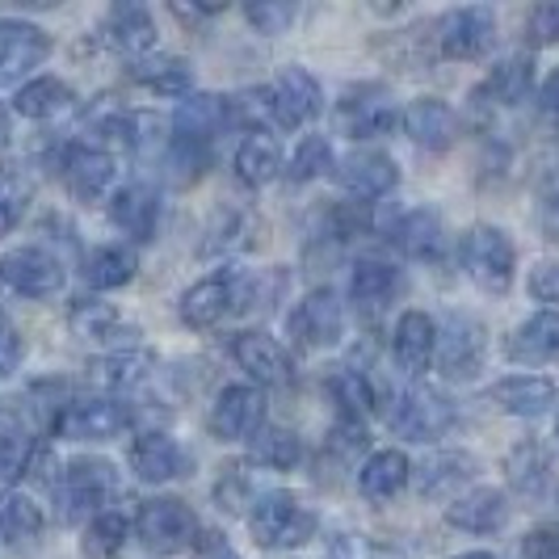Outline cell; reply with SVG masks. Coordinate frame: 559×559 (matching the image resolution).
Instances as JSON below:
<instances>
[{
  "mask_svg": "<svg viewBox=\"0 0 559 559\" xmlns=\"http://www.w3.org/2000/svg\"><path fill=\"white\" fill-rule=\"evenodd\" d=\"M118 488V472L106 459H72L56 484V513L63 526H84L106 513Z\"/></svg>",
  "mask_w": 559,
  "mask_h": 559,
  "instance_id": "obj_1",
  "label": "cell"
},
{
  "mask_svg": "<svg viewBox=\"0 0 559 559\" xmlns=\"http://www.w3.org/2000/svg\"><path fill=\"white\" fill-rule=\"evenodd\" d=\"M249 531L270 551H295V547H304L311 534H316V513H311L308 504H299L295 492L274 488V492H265V497L252 501Z\"/></svg>",
  "mask_w": 559,
  "mask_h": 559,
  "instance_id": "obj_2",
  "label": "cell"
},
{
  "mask_svg": "<svg viewBox=\"0 0 559 559\" xmlns=\"http://www.w3.org/2000/svg\"><path fill=\"white\" fill-rule=\"evenodd\" d=\"M252 299V282L240 270H215L202 282H194L186 295H181V320L190 329H215L219 320L245 311Z\"/></svg>",
  "mask_w": 559,
  "mask_h": 559,
  "instance_id": "obj_3",
  "label": "cell"
},
{
  "mask_svg": "<svg viewBox=\"0 0 559 559\" xmlns=\"http://www.w3.org/2000/svg\"><path fill=\"white\" fill-rule=\"evenodd\" d=\"M459 257H463L467 278L476 282L479 290H488V295H504V290L513 286V265H518V252H513V240L504 236L501 227L476 224L467 236H463Z\"/></svg>",
  "mask_w": 559,
  "mask_h": 559,
  "instance_id": "obj_4",
  "label": "cell"
},
{
  "mask_svg": "<svg viewBox=\"0 0 559 559\" xmlns=\"http://www.w3.org/2000/svg\"><path fill=\"white\" fill-rule=\"evenodd\" d=\"M135 534L147 551L156 556H177L186 547H194L202 526H198V513L177 497H156V501H143L140 518H135Z\"/></svg>",
  "mask_w": 559,
  "mask_h": 559,
  "instance_id": "obj_5",
  "label": "cell"
},
{
  "mask_svg": "<svg viewBox=\"0 0 559 559\" xmlns=\"http://www.w3.org/2000/svg\"><path fill=\"white\" fill-rule=\"evenodd\" d=\"M127 425H131V408L114 395L72 400V404H59L56 413V433L68 442H106V438H118Z\"/></svg>",
  "mask_w": 559,
  "mask_h": 559,
  "instance_id": "obj_6",
  "label": "cell"
},
{
  "mask_svg": "<svg viewBox=\"0 0 559 559\" xmlns=\"http://www.w3.org/2000/svg\"><path fill=\"white\" fill-rule=\"evenodd\" d=\"M388 425L408 442H433L454 425V404L433 388H408L404 395H395Z\"/></svg>",
  "mask_w": 559,
  "mask_h": 559,
  "instance_id": "obj_7",
  "label": "cell"
},
{
  "mask_svg": "<svg viewBox=\"0 0 559 559\" xmlns=\"http://www.w3.org/2000/svg\"><path fill=\"white\" fill-rule=\"evenodd\" d=\"M484 354H488V336H484V324L476 316L454 311L438 329V354L433 358H438L447 379H476L479 366H484Z\"/></svg>",
  "mask_w": 559,
  "mask_h": 559,
  "instance_id": "obj_8",
  "label": "cell"
},
{
  "mask_svg": "<svg viewBox=\"0 0 559 559\" xmlns=\"http://www.w3.org/2000/svg\"><path fill=\"white\" fill-rule=\"evenodd\" d=\"M211 433L219 442H245L257 438L265 425V395L257 392L252 383H227L224 392L215 395L211 404Z\"/></svg>",
  "mask_w": 559,
  "mask_h": 559,
  "instance_id": "obj_9",
  "label": "cell"
},
{
  "mask_svg": "<svg viewBox=\"0 0 559 559\" xmlns=\"http://www.w3.org/2000/svg\"><path fill=\"white\" fill-rule=\"evenodd\" d=\"M492 43H497V22H492V9H450L447 17L438 22V51L447 59H459V63H467V59H479L492 51Z\"/></svg>",
  "mask_w": 559,
  "mask_h": 559,
  "instance_id": "obj_10",
  "label": "cell"
},
{
  "mask_svg": "<svg viewBox=\"0 0 559 559\" xmlns=\"http://www.w3.org/2000/svg\"><path fill=\"white\" fill-rule=\"evenodd\" d=\"M0 282L26 299H47L63 286V265L47 249H13L0 257Z\"/></svg>",
  "mask_w": 559,
  "mask_h": 559,
  "instance_id": "obj_11",
  "label": "cell"
},
{
  "mask_svg": "<svg viewBox=\"0 0 559 559\" xmlns=\"http://www.w3.org/2000/svg\"><path fill=\"white\" fill-rule=\"evenodd\" d=\"M320 102H324V93H320L316 76L304 72V68H286L278 81L270 84V114H274V122L282 131L308 127L311 118L320 114Z\"/></svg>",
  "mask_w": 559,
  "mask_h": 559,
  "instance_id": "obj_12",
  "label": "cell"
},
{
  "mask_svg": "<svg viewBox=\"0 0 559 559\" xmlns=\"http://www.w3.org/2000/svg\"><path fill=\"white\" fill-rule=\"evenodd\" d=\"M231 358L240 362V370L261 388H286L295 379L290 354L282 349L274 336L265 333H236L231 336Z\"/></svg>",
  "mask_w": 559,
  "mask_h": 559,
  "instance_id": "obj_13",
  "label": "cell"
},
{
  "mask_svg": "<svg viewBox=\"0 0 559 559\" xmlns=\"http://www.w3.org/2000/svg\"><path fill=\"white\" fill-rule=\"evenodd\" d=\"M59 181L81 202H93L97 194H106V186L114 181V156L93 143H68L59 152Z\"/></svg>",
  "mask_w": 559,
  "mask_h": 559,
  "instance_id": "obj_14",
  "label": "cell"
},
{
  "mask_svg": "<svg viewBox=\"0 0 559 559\" xmlns=\"http://www.w3.org/2000/svg\"><path fill=\"white\" fill-rule=\"evenodd\" d=\"M341 329H345V311H341V299H336L333 290H311L308 299L295 308V316H290V336L304 349L336 345Z\"/></svg>",
  "mask_w": 559,
  "mask_h": 559,
  "instance_id": "obj_15",
  "label": "cell"
},
{
  "mask_svg": "<svg viewBox=\"0 0 559 559\" xmlns=\"http://www.w3.org/2000/svg\"><path fill=\"white\" fill-rule=\"evenodd\" d=\"M395 181H400V168L383 152H354L336 165V186L358 202H374V198L392 194Z\"/></svg>",
  "mask_w": 559,
  "mask_h": 559,
  "instance_id": "obj_16",
  "label": "cell"
},
{
  "mask_svg": "<svg viewBox=\"0 0 559 559\" xmlns=\"http://www.w3.org/2000/svg\"><path fill=\"white\" fill-rule=\"evenodd\" d=\"M51 56V38L47 29L29 26V22H0V84L22 81L29 68H38Z\"/></svg>",
  "mask_w": 559,
  "mask_h": 559,
  "instance_id": "obj_17",
  "label": "cell"
},
{
  "mask_svg": "<svg viewBox=\"0 0 559 559\" xmlns=\"http://www.w3.org/2000/svg\"><path fill=\"white\" fill-rule=\"evenodd\" d=\"M400 122H404L408 140L417 143V147H425V152H447L450 143L459 140V114L442 97H417V102H408V110L400 114Z\"/></svg>",
  "mask_w": 559,
  "mask_h": 559,
  "instance_id": "obj_18",
  "label": "cell"
},
{
  "mask_svg": "<svg viewBox=\"0 0 559 559\" xmlns=\"http://www.w3.org/2000/svg\"><path fill=\"white\" fill-rule=\"evenodd\" d=\"M392 354H395V366H400L408 379H420V374L429 370V362H433V354H438V324H433V316H425V311H404L400 324H395Z\"/></svg>",
  "mask_w": 559,
  "mask_h": 559,
  "instance_id": "obj_19",
  "label": "cell"
},
{
  "mask_svg": "<svg viewBox=\"0 0 559 559\" xmlns=\"http://www.w3.org/2000/svg\"><path fill=\"white\" fill-rule=\"evenodd\" d=\"M190 467L186 450L177 438L168 433H140L131 442V472L143 479V484H165V479H181Z\"/></svg>",
  "mask_w": 559,
  "mask_h": 559,
  "instance_id": "obj_20",
  "label": "cell"
},
{
  "mask_svg": "<svg viewBox=\"0 0 559 559\" xmlns=\"http://www.w3.org/2000/svg\"><path fill=\"white\" fill-rule=\"evenodd\" d=\"M231 122V97H219V93H198V97H186L177 114H173V131H177V143H206L215 140Z\"/></svg>",
  "mask_w": 559,
  "mask_h": 559,
  "instance_id": "obj_21",
  "label": "cell"
},
{
  "mask_svg": "<svg viewBox=\"0 0 559 559\" xmlns=\"http://www.w3.org/2000/svg\"><path fill=\"white\" fill-rule=\"evenodd\" d=\"M447 522L467 534H497L509 522V501L501 488H472L467 497L447 504Z\"/></svg>",
  "mask_w": 559,
  "mask_h": 559,
  "instance_id": "obj_22",
  "label": "cell"
},
{
  "mask_svg": "<svg viewBox=\"0 0 559 559\" xmlns=\"http://www.w3.org/2000/svg\"><path fill=\"white\" fill-rule=\"evenodd\" d=\"M106 43L122 59L140 63L152 47H156V22L143 4H114L110 22H106Z\"/></svg>",
  "mask_w": 559,
  "mask_h": 559,
  "instance_id": "obj_23",
  "label": "cell"
},
{
  "mask_svg": "<svg viewBox=\"0 0 559 559\" xmlns=\"http://www.w3.org/2000/svg\"><path fill=\"white\" fill-rule=\"evenodd\" d=\"M336 118H341V131H345L349 140L392 135L395 122H400V114L392 110V102H388V93H383V88H366V102H358V97H345Z\"/></svg>",
  "mask_w": 559,
  "mask_h": 559,
  "instance_id": "obj_24",
  "label": "cell"
},
{
  "mask_svg": "<svg viewBox=\"0 0 559 559\" xmlns=\"http://www.w3.org/2000/svg\"><path fill=\"white\" fill-rule=\"evenodd\" d=\"M110 219L114 227H122L131 240H152L156 236V219H160V198L152 186L131 181L110 198Z\"/></svg>",
  "mask_w": 559,
  "mask_h": 559,
  "instance_id": "obj_25",
  "label": "cell"
},
{
  "mask_svg": "<svg viewBox=\"0 0 559 559\" xmlns=\"http://www.w3.org/2000/svg\"><path fill=\"white\" fill-rule=\"evenodd\" d=\"M395 249L413 261H438L442 249H447V227H442V215L420 206V211H408L400 224L392 227Z\"/></svg>",
  "mask_w": 559,
  "mask_h": 559,
  "instance_id": "obj_26",
  "label": "cell"
},
{
  "mask_svg": "<svg viewBox=\"0 0 559 559\" xmlns=\"http://www.w3.org/2000/svg\"><path fill=\"white\" fill-rule=\"evenodd\" d=\"M559 400V388L551 379L538 374H518V379H501L492 388V404L509 413V417H543L551 404Z\"/></svg>",
  "mask_w": 559,
  "mask_h": 559,
  "instance_id": "obj_27",
  "label": "cell"
},
{
  "mask_svg": "<svg viewBox=\"0 0 559 559\" xmlns=\"http://www.w3.org/2000/svg\"><path fill=\"white\" fill-rule=\"evenodd\" d=\"M509 358L522 366L559 362V311H538L509 336Z\"/></svg>",
  "mask_w": 559,
  "mask_h": 559,
  "instance_id": "obj_28",
  "label": "cell"
},
{
  "mask_svg": "<svg viewBox=\"0 0 559 559\" xmlns=\"http://www.w3.org/2000/svg\"><path fill=\"white\" fill-rule=\"evenodd\" d=\"M534 88V59L531 56H509L504 63L492 68V76L476 88V106H518L526 102Z\"/></svg>",
  "mask_w": 559,
  "mask_h": 559,
  "instance_id": "obj_29",
  "label": "cell"
},
{
  "mask_svg": "<svg viewBox=\"0 0 559 559\" xmlns=\"http://www.w3.org/2000/svg\"><path fill=\"white\" fill-rule=\"evenodd\" d=\"M504 476L513 484V492H522L531 501H543L551 492V459H547V450L538 447L534 438H526V442H518V447L509 450Z\"/></svg>",
  "mask_w": 559,
  "mask_h": 559,
  "instance_id": "obj_30",
  "label": "cell"
},
{
  "mask_svg": "<svg viewBox=\"0 0 559 559\" xmlns=\"http://www.w3.org/2000/svg\"><path fill=\"white\" fill-rule=\"evenodd\" d=\"M472 476H476V459L472 454H463V450H438L433 459L420 463L417 492L420 497H450V492H459Z\"/></svg>",
  "mask_w": 559,
  "mask_h": 559,
  "instance_id": "obj_31",
  "label": "cell"
},
{
  "mask_svg": "<svg viewBox=\"0 0 559 559\" xmlns=\"http://www.w3.org/2000/svg\"><path fill=\"white\" fill-rule=\"evenodd\" d=\"M400 270H395L392 261H374V257H366L358 261V270H354V282H349V290H354V304L362 311H379L388 308L395 295H400Z\"/></svg>",
  "mask_w": 559,
  "mask_h": 559,
  "instance_id": "obj_32",
  "label": "cell"
},
{
  "mask_svg": "<svg viewBox=\"0 0 559 559\" xmlns=\"http://www.w3.org/2000/svg\"><path fill=\"white\" fill-rule=\"evenodd\" d=\"M408 459L400 454V450H374L370 459L362 463V472H358V488H362L366 501H392L395 492L408 484Z\"/></svg>",
  "mask_w": 559,
  "mask_h": 559,
  "instance_id": "obj_33",
  "label": "cell"
},
{
  "mask_svg": "<svg viewBox=\"0 0 559 559\" xmlns=\"http://www.w3.org/2000/svg\"><path fill=\"white\" fill-rule=\"evenodd\" d=\"M152 366H156V358L147 349H122V354L93 362V383L102 392H135L152 379Z\"/></svg>",
  "mask_w": 559,
  "mask_h": 559,
  "instance_id": "obj_34",
  "label": "cell"
},
{
  "mask_svg": "<svg viewBox=\"0 0 559 559\" xmlns=\"http://www.w3.org/2000/svg\"><path fill=\"white\" fill-rule=\"evenodd\" d=\"M43 509L34 497H22V492H9L4 501H0V534H4V543L13 547V551H29V547H38V538H43Z\"/></svg>",
  "mask_w": 559,
  "mask_h": 559,
  "instance_id": "obj_35",
  "label": "cell"
},
{
  "mask_svg": "<svg viewBox=\"0 0 559 559\" xmlns=\"http://www.w3.org/2000/svg\"><path fill=\"white\" fill-rule=\"evenodd\" d=\"M278 173H282L278 143L265 140V135H249V140L240 143V152H236V177H240V186L261 190V186H270Z\"/></svg>",
  "mask_w": 559,
  "mask_h": 559,
  "instance_id": "obj_36",
  "label": "cell"
},
{
  "mask_svg": "<svg viewBox=\"0 0 559 559\" xmlns=\"http://www.w3.org/2000/svg\"><path fill=\"white\" fill-rule=\"evenodd\" d=\"M329 392H333L345 425H366L370 408H374V388H370V379H366L362 370L341 366L333 379H329Z\"/></svg>",
  "mask_w": 559,
  "mask_h": 559,
  "instance_id": "obj_37",
  "label": "cell"
},
{
  "mask_svg": "<svg viewBox=\"0 0 559 559\" xmlns=\"http://www.w3.org/2000/svg\"><path fill=\"white\" fill-rule=\"evenodd\" d=\"M68 106H72V84H63L59 76H38L13 97V110L22 118H56Z\"/></svg>",
  "mask_w": 559,
  "mask_h": 559,
  "instance_id": "obj_38",
  "label": "cell"
},
{
  "mask_svg": "<svg viewBox=\"0 0 559 559\" xmlns=\"http://www.w3.org/2000/svg\"><path fill=\"white\" fill-rule=\"evenodd\" d=\"M249 459L261 463V467H270V472H290V467H299V459H304V442H299L290 429H261V433L252 438Z\"/></svg>",
  "mask_w": 559,
  "mask_h": 559,
  "instance_id": "obj_39",
  "label": "cell"
},
{
  "mask_svg": "<svg viewBox=\"0 0 559 559\" xmlns=\"http://www.w3.org/2000/svg\"><path fill=\"white\" fill-rule=\"evenodd\" d=\"M135 270H140L135 252L122 249V245H106V249H97L88 257V286L118 290V286H127V282L135 278Z\"/></svg>",
  "mask_w": 559,
  "mask_h": 559,
  "instance_id": "obj_40",
  "label": "cell"
},
{
  "mask_svg": "<svg viewBox=\"0 0 559 559\" xmlns=\"http://www.w3.org/2000/svg\"><path fill=\"white\" fill-rule=\"evenodd\" d=\"M131 76H135L143 88L160 93V97H186L190 84H194L186 59H147V63H135V68H131Z\"/></svg>",
  "mask_w": 559,
  "mask_h": 559,
  "instance_id": "obj_41",
  "label": "cell"
},
{
  "mask_svg": "<svg viewBox=\"0 0 559 559\" xmlns=\"http://www.w3.org/2000/svg\"><path fill=\"white\" fill-rule=\"evenodd\" d=\"M34 459H38L34 433L22 429V425H9V429L0 433V492L13 488L17 479L26 476L29 467H34Z\"/></svg>",
  "mask_w": 559,
  "mask_h": 559,
  "instance_id": "obj_42",
  "label": "cell"
},
{
  "mask_svg": "<svg viewBox=\"0 0 559 559\" xmlns=\"http://www.w3.org/2000/svg\"><path fill=\"white\" fill-rule=\"evenodd\" d=\"M127 531H131V526H127L122 513H102V518H93L81 543L84 559H118V551L127 547Z\"/></svg>",
  "mask_w": 559,
  "mask_h": 559,
  "instance_id": "obj_43",
  "label": "cell"
},
{
  "mask_svg": "<svg viewBox=\"0 0 559 559\" xmlns=\"http://www.w3.org/2000/svg\"><path fill=\"white\" fill-rule=\"evenodd\" d=\"M72 329H76L81 336H88V341H110V336H118L122 320H118L114 304H102V299H76V304H72Z\"/></svg>",
  "mask_w": 559,
  "mask_h": 559,
  "instance_id": "obj_44",
  "label": "cell"
},
{
  "mask_svg": "<svg viewBox=\"0 0 559 559\" xmlns=\"http://www.w3.org/2000/svg\"><path fill=\"white\" fill-rule=\"evenodd\" d=\"M329 168H333V147H329V140L324 135H308V140H299V147H295L286 177L295 186H308L316 177H324Z\"/></svg>",
  "mask_w": 559,
  "mask_h": 559,
  "instance_id": "obj_45",
  "label": "cell"
},
{
  "mask_svg": "<svg viewBox=\"0 0 559 559\" xmlns=\"http://www.w3.org/2000/svg\"><path fill=\"white\" fill-rule=\"evenodd\" d=\"M252 497V484H249V472H245V463H224L219 467V479H215V504L227 509V513H240Z\"/></svg>",
  "mask_w": 559,
  "mask_h": 559,
  "instance_id": "obj_46",
  "label": "cell"
},
{
  "mask_svg": "<svg viewBox=\"0 0 559 559\" xmlns=\"http://www.w3.org/2000/svg\"><path fill=\"white\" fill-rule=\"evenodd\" d=\"M245 17L252 22V29H261V34H286L290 22H295V4L290 0H252L249 9H245Z\"/></svg>",
  "mask_w": 559,
  "mask_h": 559,
  "instance_id": "obj_47",
  "label": "cell"
},
{
  "mask_svg": "<svg viewBox=\"0 0 559 559\" xmlns=\"http://www.w3.org/2000/svg\"><path fill=\"white\" fill-rule=\"evenodd\" d=\"M26 181L9 168V173H0V236L4 231H13L17 219H22V211H26Z\"/></svg>",
  "mask_w": 559,
  "mask_h": 559,
  "instance_id": "obj_48",
  "label": "cell"
},
{
  "mask_svg": "<svg viewBox=\"0 0 559 559\" xmlns=\"http://www.w3.org/2000/svg\"><path fill=\"white\" fill-rule=\"evenodd\" d=\"M526 38H531V47H556L559 43V0L534 4L531 17H526Z\"/></svg>",
  "mask_w": 559,
  "mask_h": 559,
  "instance_id": "obj_49",
  "label": "cell"
},
{
  "mask_svg": "<svg viewBox=\"0 0 559 559\" xmlns=\"http://www.w3.org/2000/svg\"><path fill=\"white\" fill-rule=\"evenodd\" d=\"M22 366V336L13 329V320L0 311V379H9Z\"/></svg>",
  "mask_w": 559,
  "mask_h": 559,
  "instance_id": "obj_50",
  "label": "cell"
},
{
  "mask_svg": "<svg viewBox=\"0 0 559 559\" xmlns=\"http://www.w3.org/2000/svg\"><path fill=\"white\" fill-rule=\"evenodd\" d=\"M531 295L538 304H559V261H538V265H534Z\"/></svg>",
  "mask_w": 559,
  "mask_h": 559,
  "instance_id": "obj_51",
  "label": "cell"
},
{
  "mask_svg": "<svg viewBox=\"0 0 559 559\" xmlns=\"http://www.w3.org/2000/svg\"><path fill=\"white\" fill-rule=\"evenodd\" d=\"M522 559H559V531H534L522 543Z\"/></svg>",
  "mask_w": 559,
  "mask_h": 559,
  "instance_id": "obj_52",
  "label": "cell"
},
{
  "mask_svg": "<svg viewBox=\"0 0 559 559\" xmlns=\"http://www.w3.org/2000/svg\"><path fill=\"white\" fill-rule=\"evenodd\" d=\"M538 114H543L551 127H559V68H551L547 81L538 84Z\"/></svg>",
  "mask_w": 559,
  "mask_h": 559,
  "instance_id": "obj_53",
  "label": "cell"
},
{
  "mask_svg": "<svg viewBox=\"0 0 559 559\" xmlns=\"http://www.w3.org/2000/svg\"><path fill=\"white\" fill-rule=\"evenodd\" d=\"M194 547H198V559H240L219 531H202V538H198Z\"/></svg>",
  "mask_w": 559,
  "mask_h": 559,
  "instance_id": "obj_54",
  "label": "cell"
},
{
  "mask_svg": "<svg viewBox=\"0 0 559 559\" xmlns=\"http://www.w3.org/2000/svg\"><path fill=\"white\" fill-rule=\"evenodd\" d=\"M543 224H547V236L559 240V194L543 198Z\"/></svg>",
  "mask_w": 559,
  "mask_h": 559,
  "instance_id": "obj_55",
  "label": "cell"
},
{
  "mask_svg": "<svg viewBox=\"0 0 559 559\" xmlns=\"http://www.w3.org/2000/svg\"><path fill=\"white\" fill-rule=\"evenodd\" d=\"M9 135H13V118H9V110L0 106V147L9 143Z\"/></svg>",
  "mask_w": 559,
  "mask_h": 559,
  "instance_id": "obj_56",
  "label": "cell"
},
{
  "mask_svg": "<svg viewBox=\"0 0 559 559\" xmlns=\"http://www.w3.org/2000/svg\"><path fill=\"white\" fill-rule=\"evenodd\" d=\"M324 559H354V543H341L336 551H329Z\"/></svg>",
  "mask_w": 559,
  "mask_h": 559,
  "instance_id": "obj_57",
  "label": "cell"
},
{
  "mask_svg": "<svg viewBox=\"0 0 559 559\" xmlns=\"http://www.w3.org/2000/svg\"><path fill=\"white\" fill-rule=\"evenodd\" d=\"M454 559H501V556H492V551H467V556H454Z\"/></svg>",
  "mask_w": 559,
  "mask_h": 559,
  "instance_id": "obj_58",
  "label": "cell"
}]
</instances>
